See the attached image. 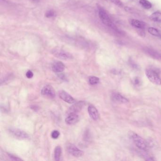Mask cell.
I'll return each instance as SVG.
<instances>
[{
  "mask_svg": "<svg viewBox=\"0 0 161 161\" xmlns=\"http://www.w3.org/2000/svg\"><path fill=\"white\" fill-rule=\"evenodd\" d=\"M98 14L99 17L100 18V20H101L104 25L111 27L115 31L121 33V31L119 30L118 28L115 26L112 20H111L109 15L107 14L106 12H105L103 8H100L99 9Z\"/></svg>",
  "mask_w": 161,
  "mask_h": 161,
  "instance_id": "1",
  "label": "cell"
},
{
  "mask_svg": "<svg viewBox=\"0 0 161 161\" xmlns=\"http://www.w3.org/2000/svg\"><path fill=\"white\" fill-rule=\"evenodd\" d=\"M129 135L138 148L142 150H147V145L143 138L133 132H130Z\"/></svg>",
  "mask_w": 161,
  "mask_h": 161,
  "instance_id": "2",
  "label": "cell"
},
{
  "mask_svg": "<svg viewBox=\"0 0 161 161\" xmlns=\"http://www.w3.org/2000/svg\"><path fill=\"white\" fill-rule=\"evenodd\" d=\"M145 75L152 83L156 85H161V78L157 70L152 68L147 69Z\"/></svg>",
  "mask_w": 161,
  "mask_h": 161,
  "instance_id": "3",
  "label": "cell"
},
{
  "mask_svg": "<svg viewBox=\"0 0 161 161\" xmlns=\"http://www.w3.org/2000/svg\"><path fill=\"white\" fill-rule=\"evenodd\" d=\"M52 53L54 56L61 60H72L73 58L72 55L69 52L58 48H55L52 50Z\"/></svg>",
  "mask_w": 161,
  "mask_h": 161,
  "instance_id": "4",
  "label": "cell"
},
{
  "mask_svg": "<svg viewBox=\"0 0 161 161\" xmlns=\"http://www.w3.org/2000/svg\"><path fill=\"white\" fill-rule=\"evenodd\" d=\"M9 131L12 136L17 139H26L29 138V134L20 129H10Z\"/></svg>",
  "mask_w": 161,
  "mask_h": 161,
  "instance_id": "5",
  "label": "cell"
},
{
  "mask_svg": "<svg viewBox=\"0 0 161 161\" xmlns=\"http://www.w3.org/2000/svg\"><path fill=\"white\" fill-rule=\"evenodd\" d=\"M66 148L68 152L74 157H81L83 155V151L74 145L69 144L67 145Z\"/></svg>",
  "mask_w": 161,
  "mask_h": 161,
  "instance_id": "6",
  "label": "cell"
},
{
  "mask_svg": "<svg viewBox=\"0 0 161 161\" xmlns=\"http://www.w3.org/2000/svg\"><path fill=\"white\" fill-rule=\"evenodd\" d=\"M85 104H86L85 102L82 101L75 103L69 108L67 112L68 114L77 113H79L84 107Z\"/></svg>",
  "mask_w": 161,
  "mask_h": 161,
  "instance_id": "7",
  "label": "cell"
},
{
  "mask_svg": "<svg viewBox=\"0 0 161 161\" xmlns=\"http://www.w3.org/2000/svg\"><path fill=\"white\" fill-rule=\"evenodd\" d=\"M143 51L146 55L152 57V58L155 59L156 60H161V53L153 48L148 47H145L143 49Z\"/></svg>",
  "mask_w": 161,
  "mask_h": 161,
  "instance_id": "8",
  "label": "cell"
},
{
  "mask_svg": "<svg viewBox=\"0 0 161 161\" xmlns=\"http://www.w3.org/2000/svg\"><path fill=\"white\" fill-rule=\"evenodd\" d=\"M41 94L43 96L49 98H53L55 97V89L52 86L46 85L42 89Z\"/></svg>",
  "mask_w": 161,
  "mask_h": 161,
  "instance_id": "9",
  "label": "cell"
},
{
  "mask_svg": "<svg viewBox=\"0 0 161 161\" xmlns=\"http://www.w3.org/2000/svg\"><path fill=\"white\" fill-rule=\"evenodd\" d=\"M59 96L64 101L69 104H73L75 102V100L72 96L64 90H61L58 93Z\"/></svg>",
  "mask_w": 161,
  "mask_h": 161,
  "instance_id": "10",
  "label": "cell"
},
{
  "mask_svg": "<svg viewBox=\"0 0 161 161\" xmlns=\"http://www.w3.org/2000/svg\"><path fill=\"white\" fill-rule=\"evenodd\" d=\"M112 100L117 103L127 104L129 103V100L119 93H113L112 94Z\"/></svg>",
  "mask_w": 161,
  "mask_h": 161,
  "instance_id": "11",
  "label": "cell"
},
{
  "mask_svg": "<svg viewBox=\"0 0 161 161\" xmlns=\"http://www.w3.org/2000/svg\"><path fill=\"white\" fill-rule=\"evenodd\" d=\"M79 116L77 113H70L68 114L65 119V122L68 125H73L79 121Z\"/></svg>",
  "mask_w": 161,
  "mask_h": 161,
  "instance_id": "12",
  "label": "cell"
},
{
  "mask_svg": "<svg viewBox=\"0 0 161 161\" xmlns=\"http://www.w3.org/2000/svg\"><path fill=\"white\" fill-rule=\"evenodd\" d=\"M52 70L56 73H61L65 69V65L61 61H56L53 62L52 66Z\"/></svg>",
  "mask_w": 161,
  "mask_h": 161,
  "instance_id": "13",
  "label": "cell"
},
{
  "mask_svg": "<svg viewBox=\"0 0 161 161\" xmlns=\"http://www.w3.org/2000/svg\"><path fill=\"white\" fill-rule=\"evenodd\" d=\"M88 113L91 118L94 121L98 120L99 117L98 111L93 105H90L88 107Z\"/></svg>",
  "mask_w": 161,
  "mask_h": 161,
  "instance_id": "14",
  "label": "cell"
},
{
  "mask_svg": "<svg viewBox=\"0 0 161 161\" xmlns=\"http://www.w3.org/2000/svg\"><path fill=\"white\" fill-rule=\"evenodd\" d=\"M130 23L132 26L136 28H138V29H144L145 26V22L138 20H134V19L130 20Z\"/></svg>",
  "mask_w": 161,
  "mask_h": 161,
  "instance_id": "15",
  "label": "cell"
},
{
  "mask_svg": "<svg viewBox=\"0 0 161 161\" xmlns=\"http://www.w3.org/2000/svg\"><path fill=\"white\" fill-rule=\"evenodd\" d=\"M62 153V149L60 146H57L55 147L54 152V157L56 161H60Z\"/></svg>",
  "mask_w": 161,
  "mask_h": 161,
  "instance_id": "16",
  "label": "cell"
},
{
  "mask_svg": "<svg viewBox=\"0 0 161 161\" xmlns=\"http://www.w3.org/2000/svg\"><path fill=\"white\" fill-rule=\"evenodd\" d=\"M150 18L155 22H161V12H155L152 13L150 16Z\"/></svg>",
  "mask_w": 161,
  "mask_h": 161,
  "instance_id": "17",
  "label": "cell"
},
{
  "mask_svg": "<svg viewBox=\"0 0 161 161\" xmlns=\"http://www.w3.org/2000/svg\"><path fill=\"white\" fill-rule=\"evenodd\" d=\"M148 32L152 35L154 36H158V37H161V32L160 30H159L157 29H155L153 27H149L148 29Z\"/></svg>",
  "mask_w": 161,
  "mask_h": 161,
  "instance_id": "18",
  "label": "cell"
},
{
  "mask_svg": "<svg viewBox=\"0 0 161 161\" xmlns=\"http://www.w3.org/2000/svg\"><path fill=\"white\" fill-rule=\"evenodd\" d=\"M139 3L146 9H149L152 6L151 3L147 0H139Z\"/></svg>",
  "mask_w": 161,
  "mask_h": 161,
  "instance_id": "19",
  "label": "cell"
},
{
  "mask_svg": "<svg viewBox=\"0 0 161 161\" xmlns=\"http://www.w3.org/2000/svg\"><path fill=\"white\" fill-rule=\"evenodd\" d=\"M88 82L91 85H95L99 83L100 79L98 77L96 76H90L88 78Z\"/></svg>",
  "mask_w": 161,
  "mask_h": 161,
  "instance_id": "20",
  "label": "cell"
},
{
  "mask_svg": "<svg viewBox=\"0 0 161 161\" xmlns=\"http://www.w3.org/2000/svg\"><path fill=\"white\" fill-rule=\"evenodd\" d=\"M55 16V12L53 10H49L46 12L45 16L48 18H53Z\"/></svg>",
  "mask_w": 161,
  "mask_h": 161,
  "instance_id": "21",
  "label": "cell"
},
{
  "mask_svg": "<svg viewBox=\"0 0 161 161\" xmlns=\"http://www.w3.org/2000/svg\"><path fill=\"white\" fill-rule=\"evenodd\" d=\"M60 135V133L59 131H58L57 130H55L52 132V134H51V136L53 139H57L59 138Z\"/></svg>",
  "mask_w": 161,
  "mask_h": 161,
  "instance_id": "22",
  "label": "cell"
},
{
  "mask_svg": "<svg viewBox=\"0 0 161 161\" xmlns=\"http://www.w3.org/2000/svg\"><path fill=\"white\" fill-rule=\"evenodd\" d=\"M7 155L9 156V157L12 160H14V161H21L22 160L21 159L18 158L17 156H16L14 155H12V153H7Z\"/></svg>",
  "mask_w": 161,
  "mask_h": 161,
  "instance_id": "23",
  "label": "cell"
},
{
  "mask_svg": "<svg viewBox=\"0 0 161 161\" xmlns=\"http://www.w3.org/2000/svg\"><path fill=\"white\" fill-rule=\"evenodd\" d=\"M110 1L114 4L118 5V6L122 7L123 6V4L120 0H110Z\"/></svg>",
  "mask_w": 161,
  "mask_h": 161,
  "instance_id": "24",
  "label": "cell"
},
{
  "mask_svg": "<svg viewBox=\"0 0 161 161\" xmlns=\"http://www.w3.org/2000/svg\"><path fill=\"white\" fill-rule=\"evenodd\" d=\"M26 77H27L28 78H32L34 76V74L32 71L31 70H28L27 73H26Z\"/></svg>",
  "mask_w": 161,
  "mask_h": 161,
  "instance_id": "25",
  "label": "cell"
},
{
  "mask_svg": "<svg viewBox=\"0 0 161 161\" xmlns=\"http://www.w3.org/2000/svg\"><path fill=\"white\" fill-rule=\"evenodd\" d=\"M58 76L59 78H61V79H62L64 81H67V78L66 77V76L65 75V74H63V73H60V74H58Z\"/></svg>",
  "mask_w": 161,
  "mask_h": 161,
  "instance_id": "26",
  "label": "cell"
},
{
  "mask_svg": "<svg viewBox=\"0 0 161 161\" xmlns=\"http://www.w3.org/2000/svg\"><path fill=\"white\" fill-rule=\"evenodd\" d=\"M140 80H139V79L138 78H135L134 80V83H135V84L139 85V83H140Z\"/></svg>",
  "mask_w": 161,
  "mask_h": 161,
  "instance_id": "27",
  "label": "cell"
},
{
  "mask_svg": "<svg viewBox=\"0 0 161 161\" xmlns=\"http://www.w3.org/2000/svg\"><path fill=\"white\" fill-rule=\"evenodd\" d=\"M160 38H161V37H160Z\"/></svg>",
  "mask_w": 161,
  "mask_h": 161,
  "instance_id": "28",
  "label": "cell"
}]
</instances>
